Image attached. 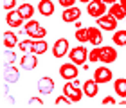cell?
Instances as JSON below:
<instances>
[{
    "mask_svg": "<svg viewBox=\"0 0 126 108\" xmlns=\"http://www.w3.org/2000/svg\"><path fill=\"white\" fill-rule=\"evenodd\" d=\"M119 4H121V5H123V7L126 9V0H119Z\"/></svg>",
    "mask_w": 126,
    "mask_h": 108,
    "instance_id": "d590c367",
    "label": "cell"
},
{
    "mask_svg": "<svg viewBox=\"0 0 126 108\" xmlns=\"http://www.w3.org/2000/svg\"><path fill=\"white\" fill-rule=\"evenodd\" d=\"M45 36H47V29H45V27H40V29L34 32L31 38H32V40H43Z\"/></svg>",
    "mask_w": 126,
    "mask_h": 108,
    "instance_id": "f546056e",
    "label": "cell"
},
{
    "mask_svg": "<svg viewBox=\"0 0 126 108\" xmlns=\"http://www.w3.org/2000/svg\"><path fill=\"white\" fill-rule=\"evenodd\" d=\"M20 2H29V0H20Z\"/></svg>",
    "mask_w": 126,
    "mask_h": 108,
    "instance_id": "f35d334b",
    "label": "cell"
},
{
    "mask_svg": "<svg viewBox=\"0 0 126 108\" xmlns=\"http://www.w3.org/2000/svg\"><path fill=\"white\" fill-rule=\"evenodd\" d=\"M54 79L50 77V76H43V77H40L38 79V90H40V94H50L54 90Z\"/></svg>",
    "mask_w": 126,
    "mask_h": 108,
    "instance_id": "4fadbf2b",
    "label": "cell"
},
{
    "mask_svg": "<svg viewBox=\"0 0 126 108\" xmlns=\"http://www.w3.org/2000/svg\"><path fill=\"white\" fill-rule=\"evenodd\" d=\"M54 9H56L54 0H42V2L38 4V13L42 15V16H50V15H54Z\"/></svg>",
    "mask_w": 126,
    "mask_h": 108,
    "instance_id": "9a60e30c",
    "label": "cell"
},
{
    "mask_svg": "<svg viewBox=\"0 0 126 108\" xmlns=\"http://www.w3.org/2000/svg\"><path fill=\"white\" fill-rule=\"evenodd\" d=\"M47 49H49V43L45 42V38L43 40H32V47H31V52L32 54H43V52H47Z\"/></svg>",
    "mask_w": 126,
    "mask_h": 108,
    "instance_id": "d6986e66",
    "label": "cell"
},
{
    "mask_svg": "<svg viewBox=\"0 0 126 108\" xmlns=\"http://www.w3.org/2000/svg\"><path fill=\"white\" fill-rule=\"evenodd\" d=\"M40 27H42V24H40L38 20H32V18H31V20H27L25 24H24V34H27V36L31 38L34 32L40 29Z\"/></svg>",
    "mask_w": 126,
    "mask_h": 108,
    "instance_id": "44dd1931",
    "label": "cell"
},
{
    "mask_svg": "<svg viewBox=\"0 0 126 108\" xmlns=\"http://www.w3.org/2000/svg\"><path fill=\"white\" fill-rule=\"evenodd\" d=\"M20 65H22V69L24 70H34L38 67V54H24L22 56V61H20Z\"/></svg>",
    "mask_w": 126,
    "mask_h": 108,
    "instance_id": "7c38bea8",
    "label": "cell"
},
{
    "mask_svg": "<svg viewBox=\"0 0 126 108\" xmlns=\"http://www.w3.org/2000/svg\"><path fill=\"white\" fill-rule=\"evenodd\" d=\"M88 52L90 50L85 47V43H79L78 47H72L68 50V60L76 65H85L88 61Z\"/></svg>",
    "mask_w": 126,
    "mask_h": 108,
    "instance_id": "6da1fadb",
    "label": "cell"
},
{
    "mask_svg": "<svg viewBox=\"0 0 126 108\" xmlns=\"http://www.w3.org/2000/svg\"><path fill=\"white\" fill-rule=\"evenodd\" d=\"M18 0H2V7L5 9V11H13V9H16L20 4H16Z\"/></svg>",
    "mask_w": 126,
    "mask_h": 108,
    "instance_id": "f1b7e54d",
    "label": "cell"
},
{
    "mask_svg": "<svg viewBox=\"0 0 126 108\" xmlns=\"http://www.w3.org/2000/svg\"><path fill=\"white\" fill-rule=\"evenodd\" d=\"M76 2H78V0H58V4L61 5L63 9H65V7H72Z\"/></svg>",
    "mask_w": 126,
    "mask_h": 108,
    "instance_id": "1f68e13d",
    "label": "cell"
},
{
    "mask_svg": "<svg viewBox=\"0 0 126 108\" xmlns=\"http://www.w3.org/2000/svg\"><path fill=\"white\" fill-rule=\"evenodd\" d=\"M106 4L103 0H90L87 4V13L92 16V18H99V16L106 15Z\"/></svg>",
    "mask_w": 126,
    "mask_h": 108,
    "instance_id": "277c9868",
    "label": "cell"
},
{
    "mask_svg": "<svg viewBox=\"0 0 126 108\" xmlns=\"http://www.w3.org/2000/svg\"><path fill=\"white\" fill-rule=\"evenodd\" d=\"M113 45L117 47H126V29H117L113 32Z\"/></svg>",
    "mask_w": 126,
    "mask_h": 108,
    "instance_id": "603a6c76",
    "label": "cell"
},
{
    "mask_svg": "<svg viewBox=\"0 0 126 108\" xmlns=\"http://www.w3.org/2000/svg\"><path fill=\"white\" fill-rule=\"evenodd\" d=\"M88 43L92 47H99L103 43V29L101 27H88Z\"/></svg>",
    "mask_w": 126,
    "mask_h": 108,
    "instance_id": "8fae6325",
    "label": "cell"
},
{
    "mask_svg": "<svg viewBox=\"0 0 126 108\" xmlns=\"http://www.w3.org/2000/svg\"><path fill=\"white\" fill-rule=\"evenodd\" d=\"M60 76L65 79V81H72V79H76L79 76V70H78V65L72 63V61H68V63H63L60 67Z\"/></svg>",
    "mask_w": 126,
    "mask_h": 108,
    "instance_id": "5b68a950",
    "label": "cell"
},
{
    "mask_svg": "<svg viewBox=\"0 0 126 108\" xmlns=\"http://www.w3.org/2000/svg\"><path fill=\"white\" fill-rule=\"evenodd\" d=\"M97 22V27H101L103 31H106V32H115L117 31V18L115 16H112L110 13H106V15H103L99 16V18H95Z\"/></svg>",
    "mask_w": 126,
    "mask_h": 108,
    "instance_id": "3957f363",
    "label": "cell"
},
{
    "mask_svg": "<svg viewBox=\"0 0 126 108\" xmlns=\"http://www.w3.org/2000/svg\"><path fill=\"white\" fill-rule=\"evenodd\" d=\"M103 105H105V106H113V105H117V103H115V97H113V95H106V97L103 99Z\"/></svg>",
    "mask_w": 126,
    "mask_h": 108,
    "instance_id": "4dcf8cb0",
    "label": "cell"
},
{
    "mask_svg": "<svg viewBox=\"0 0 126 108\" xmlns=\"http://www.w3.org/2000/svg\"><path fill=\"white\" fill-rule=\"evenodd\" d=\"M29 105L31 106H43V101L40 99V97H31L29 99Z\"/></svg>",
    "mask_w": 126,
    "mask_h": 108,
    "instance_id": "d6a6232c",
    "label": "cell"
},
{
    "mask_svg": "<svg viewBox=\"0 0 126 108\" xmlns=\"http://www.w3.org/2000/svg\"><path fill=\"white\" fill-rule=\"evenodd\" d=\"M18 13L24 16V20L27 22V20H31V18H32V15H34V5L24 2V4H20V5H18Z\"/></svg>",
    "mask_w": 126,
    "mask_h": 108,
    "instance_id": "7402d4cb",
    "label": "cell"
},
{
    "mask_svg": "<svg viewBox=\"0 0 126 108\" xmlns=\"http://www.w3.org/2000/svg\"><path fill=\"white\" fill-rule=\"evenodd\" d=\"M103 2H105V4H110V5H112V4H115V2H119V0H103Z\"/></svg>",
    "mask_w": 126,
    "mask_h": 108,
    "instance_id": "e575fe53",
    "label": "cell"
},
{
    "mask_svg": "<svg viewBox=\"0 0 126 108\" xmlns=\"http://www.w3.org/2000/svg\"><path fill=\"white\" fill-rule=\"evenodd\" d=\"M70 103H72L70 97H68V95H65V94L60 95V97H56V101H54V105H56V106H68Z\"/></svg>",
    "mask_w": 126,
    "mask_h": 108,
    "instance_id": "83f0119b",
    "label": "cell"
},
{
    "mask_svg": "<svg viewBox=\"0 0 126 108\" xmlns=\"http://www.w3.org/2000/svg\"><path fill=\"white\" fill-rule=\"evenodd\" d=\"M119 105H123V106H126V99H121V101H119Z\"/></svg>",
    "mask_w": 126,
    "mask_h": 108,
    "instance_id": "8d00e7d4",
    "label": "cell"
},
{
    "mask_svg": "<svg viewBox=\"0 0 126 108\" xmlns=\"http://www.w3.org/2000/svg\"><path fill=\"white\" fill-rule=\"evenodd\" d=\"M74 25H76V29H81L83 24H81V20H78V22H74Z\"/></svg>",
    "mask_w": 126,
    "mask_h": 108,
    "instance_id": "836d02e7",
    "label": "cell"
},
{
    "mask_svg": "<svg viewBox=\"0 0 126 108\" xmlns=\"http://www.w3.org/2000/svg\"><path fill=\"white\" fill-rule=\"evenodd\" d=\"M94 79L99 85L108 83V81H112V79H113V72L108 69V67H97V69L94 70Z\"/></svg>",
    "mask_w": 126,
    "mask_h": 108,
    "instance_id": "9c48e42d",
    "label": "cell"
},
{
    "mask_svg": "<svg viewBox=\"0 0 126 108\" xmlns=\"http://www.w3.org/2000/svg\"><path fill=\"white\" fill-rule=\"evenodd\" d=\"M74 36H76L78 43H88V27H81V29H78Z\"/></svg>",
    "mask_w": 126,
    "mask_h": 108,
    "instance_id": "d4e9b609",
    "label": "cell"
},
{
    "mask_svg": "<svg viewBox=\"0 0 126 108\" xmlns=\"http://www.w3.org/2000/svg\"><path fill=\"white\" fill-rule=\"evenodd\" d=\"M31 47H32V38L22 40V42L18 43V49L22 50V54H29V52H31Z\"/></svg>",
    "mask_w": 126,
    "mask_h": 108,
    "instance_id": "484cf974",
    "label": "cell"
},
{
    "mask_svg": "<svg viewBox=\"0 0 126 108\" xmlns=\"http://www.w3.org/2000/svg\"><path fill=\"white\" fill-rule=\"evenodd\" d=\"M79 2H81V4H88L90 0H79Z\"/></svg>",
    "mask_w": 126,
    "mask_h": 108,
    "instance_id": "74e56055",
    "label": "cell"
},
{
    "mask_svg": "<svg viewBox=\"0 0 126 108\" xmlns=\"http://www.w3.org/2000/svg\"><path fill=\"white\" fill-rule=\"evenodd\" d=\"M81 18V9L78 5H72V7H65L63 9V15H61V20L67 22V24H74Z\"/></svg>",
    "mask_w": 126,
    "mask_h": 108,
    "instance_id": "ba28073f",
    "label": "cell"
},
{
    "mask_svg": "<svg viewBox=\"0 0 126 108\" xmlns=\"http://www.w3.org/2000/svg\"><path fill=\"white\" fill-rule=\"evenodd\" d=\"M117 49L115 47H110V45H106V47H101V54H99V61L105 65H110L113 61H117Z\"/></svg>",
    "mask_w": 126,
    "mask_h": 108,
    "instance_id": "52a82bcc",
    "label": "cell"
},
{
    "mask_svg": "<svg viewBox=\"0 0 126 108\" xmlns=\"http://www.w3.org/2000/svg\"><path fill=\"white\" fill-rule=\"evenodd\" d=\"M83 92L87 97H95L97 94H99V83L95 81V79H87V81L83 83Z\"/></svg>",
    "mask_w": 126,
    "mask_h": 108,
    "instance_id": "5bb4252c",
    "label": "cell"
},
{
    "mask_svg": "<svg viewBox=\"0 0 126 108\" xmlns=\"http://www.w3.org/2000/svg\"><path fill=\"white\" fill-rule=\"evenodd\" d=\"M2 60H4V65H5V67H7V65H13L15 61H16V54L13 52V49H5L4 54H2Z\"/></svg>",
    "mask_w": 126,
    "mask_h": 108,
    "instance_id": "cb8c5ba5",
    "label": "cell"
},
{
    "mask_svg": "<svg viewBox=\"0 0 126 108\" xmlns=\"http://www.w3.org/2000/svg\"><path fill=\"white\" fill-rule=\"evenodd\" d=\"M113 90H115V95L126 99V77H117L113 81Z\"/></svg>",
    "mask_w": 126,
    "mask_h": 108,
    "instance_id": "ac0fdd59",
    "label": "cell"
},
{
    "mask_svg": "<svg viewBox=\"0 0 126 108\" xmlns=\"http://www.w3.org/2000/svg\"><path fill=\"white\" fill-rule=\"evenodd\" d=\"M4 79L7 83H16L20 79V69L15 67V65H7L5 70H4Z\"/></svg>",
    "mask_w": 126,
    "mask_h": 108,
    "instance_id": "2e32d148",
    "label": "cell"
},
{
    "mask_svg": "<svg viewBox=\"0 0 126 108\" xmlns=\"http://www.w3.org/2000/svg\"><path fill=\"white\" fill-rule=\"evenodd\" d=\"M2 43H4V47L5 49H15V47H18V36H16V32L13 31H7V32H4V38H2Z\"/></svg>",
    "mask_w": 126,
    "mask_h": 108,
    "instance_id": "e0dca14e",
    "label": "cell"
},
{
    "mask_svg": "<svg viewBox=\"0 0 126 108\" xmlns=\"http://www.w3.org/2000/svg\"><path fill=\"white\" fill-rule=\"evenodd\" d=\"M99 54H101V47H94V49L88 52V61H90V63L99 61Z\"/></svg>",
    "mask_w": 126,
    "mask_h": 108,
    "instance_id": "4316f807",
    "label": "cell"
},
{
    "mask_svg": "<svg viewBox=\"0 0 126 108\" xmlns=\"http://www.w3.org/2000/svg\"><path fill=\"white\" fill-rule=\"evenodd\" d=\"M63 94L68 95L72 103H79V101L83 99V95H85V92H83V85L79 87V85H76L74 81H67L65 85H63Z\"/></svg>",
    "mask_w": 126,
    "mask_h": 108,
    "instance_id": "7a4b0ae2",
    "label": "cell"
},
{
    "mask_svg": "<svg viewBox=\"0 0 126 108\" xmlns=\"http://www.w3.org/2000/svg\"><path fill=\"white\" fill-rule=\"evenodd\" d=\"M68 47H70V43H68L67 38L56 40L54 45H52V56H54V58H65V56L68 54V50H70Z\"/></svg>",
    "mask_w": 126,
    "mask_h": 108,
    "instance_id": "8992f818",
    "label": "cell"
},
{
    "mask_svg": "<svg viewBox=\"0 0 126 108\" xmlns=\"http://www.w3.org/2000/svg\"><path fill=\"white\" fill-rule=\"evenodd\" d=\"M5 22H7L9 27H13V29H16V27H22L25 24L24 16H22L18 13V9H13V11H7V16H5Z\"/></svg>",
    "mask_w": 126,
    "mask_h": 108,
    "instance_id": "30bf717a",
    "label": "cell"
},
{
    "mask_svg": "<svg viewBox=\"0 0 126 108\" xmlns=\"http://www.w3.org/2000/svg\"><path fill=\"white\" fill-rule=\"evenodd\" d=\"M108 13H110L112 16H115L117 20H124V18H126V9H124L119 2L112 4V5H110V9H108Z\"/></svg>",
    "mask_w": 126,
    "mask_h": 108,
    "instance_id": "ffe728a7",
    "label": "cell"
}]
</instances>
